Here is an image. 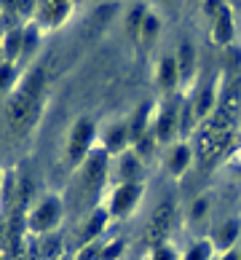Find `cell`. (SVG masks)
Listing matches in <instances>:
<instances>
[{
  "label": "cell",
  "mask_w": 241,
  "mask_h": 260,
  "mask_svg": "<svg viewBox=\"0 0 241 260\" xmlns=\"http://www.w3.org/2000/svg\"><path fill=\"white\" fill-rule=\"evenodd\" d=\"M56 217H59V204H56V199H46L43 204L38 207L32 223H35L38 231H43V228H51L56 223Z\"/></svg>",
  "instance_id": "cell-5"
},
{
  "label": "cell",
  "mask_w": 241,
  "mask_h": 260,
  "mask_svg": "<svg viewBox=\"0 0 241 260\" xmlns=\"http://www.w3.org/2000/svg\"><path fill=\"white\" fill-rule=\"evenodd\" d=\"M121 172H123V177H126L129 182H134V180L140 177V164H137V158L126 156V158H123V164H121Z\"/></svg>",
  "instance_id": "cell-13"
},
{
  "label": "cell",
  "mask_w": 241,
  "mask_h": 260,
  "mask_svg": "<svg viewBox=\"0 0 241 260\" xmlns=\"http://www.w3.org/2000/svg\"><path fill=\"white\" fill-rule=\"evenodd\" d=\"M230 134H233V113L220 108L206 121V126L201 129V137H198V156H201L204 167H209V164L228 148Z\"/></svg>",
  "instance_id": "cell-2"
},
{
  "label": "cell",
  "mask_w": 241,
  "mask_h": 260,
  "mask_svg": "<svg viewBox=\"0 0 241 260\" xmlns=\"http://www.w3.org/2000/svg\"><path fill=\"white\" fill-rule=\"evenodd\" d=\"M94 257H96V249H89V252H81L78 260H94Z\"/></svg>",
  "instance_id": "cell-28"
},
{
  "label": "cell",
  "mask_w": 241,
  "mask_h": 260,
  "mask_svg": "<svg viewBox=\"0 0 241 260\" xmlns=\"http://www.w3.org/2000/svg\"><path fill=\"white\" fill-rule=\"evenodd\" d=\"M209 257V247L206 244H196L190 249V255H188V260H206Z\"/></svg>",
  "instance_id": "cell-18"
},
{
  "label": "cell",
  "mask_w": 241,
  "mask_h": 260,
  "mask_svg": "<svg viewBox=\"0 0 241 260\" xmlns=\"http://www.w3.org/2000/svg\"><path fill=\"white\" fill-rule=\"evenodd\" d=\"M126 134H129V129H123V126L113 129V132H110V140H108V148H110V150L121 148V145H123V140H126Z\"/></svg>",
  "instance_id": "cell-15"
},
{
  "label": "cell",
  "mask_w": 241,
  "mask_h": 260,
  "mask_svg": "<svg viewBox=\"0 0 241 260\" xmlns=\"http://www.w3.org/2000/svg\"><path fill=\"white\" fill-rule=\"evenodd\" d=\"M193 73V49L188 43L180 46V75H190Z\"/></svg>",
  "instance_id": "cell-10"
},
{
  "label": "cell",
  "mask_w": 241,
  "mask_h": 260,
  "mask_svg": "<svg viewBox=\"0 0 241 260\" xmlns=\"http://www.w3.org/2000/svg\"><path fill=\"white\" fill-rule=\"evenodd\" d=\"M171 220H175V207H171V201H163V204L156 209L153 220H150L148 234H145V242H148L150 247H161V242L171 231Z\"/></svg>",
  "instance_id": "cell-3"
},
{
  "label": "cell",
  "mask_w": 241,
  "mask_h": 260,
  "mask_svg": "<svg viewBox=\"0 0 241 260\" xmlns=\"http://www.w3.org/2000/svg\"><path fill=\"white\" fill-rule=\"evenodd\" d=\"M204 209H206V201H204V199H198V201H196V207H193V217H198Z\"/></svg>",
  "instance_id": "cell-25"
},
{
  "label": "cell",
  "mask_w": 241,
  "mask_h": 260,
  "mask_svg": "<svg viewBox=\"0 0 241 260\" xmlns=\"http://www.w3.org/2000/svg\"><path fill=\"white\" fill-rule=\"evenodd\" d=\"M185 164H188V150H185V148H180V150L175 153V164H171V169L180 172L182 167H185Z\"/></svg>",
  "instance_id": "cell-19"
},
{
  "label": "cell",
  "mask_w": 241,
  "mask_h": 260,
  "mask_svg": "<svg viewBox=\"0 0 241 260\" xmlns=\"http://www.w3.org/2000/svg\"><path fill=\"white\" fill-rule=\"evenodd\" d=\"M156 260H175V255H171V249H158Z\"/></svg>",
  "instance_id": "cell-26"
},
{
  "label": "cell",
  "mask_w": 241,
  "mask_h": 260,
  "mask_svg": "<svg viewBox=\"0 0 241 260\" xmlns=\"http://www.w3.org/2000/svg\"><path fill=\"white\" fill-rule=\"evenodd\" d=\"M11 75H14V67H11V64H3V67H0V89H6V86H8Z\"/></svg>",
  "instance_id": "cell-21"
},
{
  "label": "cell",
  "mask_w": 241,
  "mask_h": 260,
  "mask_svg": "<svg viewBox=\"0 0 241 260\" xmlns=\"http://www.w3.org/2000/svg\"><path fill=\"white\" fill-rule=\"evenodd\" d=\"M145 113H148V105H142L140 113H137V118H134V126H131V140H142V126H145Z\"/></svg>",
  "instance_id": "cell-14"
},
{
  "label": "cell",
  "mask_w": 241,
  "mask_h": 260,
  "mask_svg": "<svg viewBox=\"0 0 241 260\" xmlns=\"http://www.w3.org/2000/svg\"><path fill=\"white\" fill-rule=\"evenodd\" d=\"M118 252H121V244H113L110 249H105V252H102V260H113Z\"/></svg>",
  "instance_id": "cell-23"
},
{
  "label": "cell",
  "mask_w": 241,
  "mask_h": 260,
  "mask_svg": "<svg viewBox=\"0 0 241 260\" xmlns=\"http://www.w3.org/2000/svg\"><path fill=\"white\" fill-rule=\"evenodd\" d=\"M86 182H89V188L96 190L102 185V180H105V156L102 153H96V156H91L89 161H86Z\"/></svg>",
  "instance_id": "cell-6"
},
{
  "label": "cell",
  "mask_w": 241,
  "mask_h": 260,
  "mask_svg": "<svg viewBox=\"0 0 241 260\" xmlns=\"http://www.w3.org/2000/svg\"><path fill=\"white\" fill-rule=\"evenodd\" d=\"M215 38H217V41H228V38H230V16H228V8H220V22H217Z\"/></svg>",
  "instance_id": "cell-11"
},
{
  "label": "cell",
  "mask_w": 241,
  "mask_h": 260,
  "mask_svg": "<svg viewBox=\"0 0 241 260\" xmlns=\"http://www.w3.org/2000/svg\"><path fill=\"white\" fill-rule=\"evenodd\" d=\"M137 193H140L137 182H126V185H123L118 193H115V199H113V212H126V209L134 204Z\"/></svg>",
  "instance_id": "cell-7"
},
{
  "label": "cell",
  "mask_w": 241,
  "mask_h": 260,
  "mask_svg": "<svg viewBox=\"0 0 241 260\" xmlns=\"http://www.w3.org/2000/svg\"><path fill=\"white\" fill-rule=\"evenodd\" d=\"M67 11H70L67 3H43L41 6V16H43V22H48V24H56L59 19H64Z\"/></svg>",
  "instance_id": "cell-8"
},
{
  "label": "cell",
  "mask_w": 241,
  "mask_h": 260,
  "mask_svg": "<svg viewBox=\"0 0 241 260\" xmlns=\"http://www.w3.org/2000/svg\"><path fill=\"white\" fill-rule=\"evenodd\" d=\"M102 223H105V212H96V215H94V220H91V225H89V231L83 234V239H91V236L96 234V231L102 228Z\"/></svg>",
  "instance_id": "cell-17"
},
{
  "label": "cell",
  "mask_w": 241,
  "mask_h": 260,
  "mask_svg": "<svg viewBox=\"0 0 241 260\" xmlns=\"http://www.w3.org/2000/svg\"><path fill=\"white\" fill-rule=\"evenodd\" d=\"M236 234H238V225L233 223V220H230V223L225 225V231H223V244L228 247L230 242H233V236H236Z\"/></svg>",
  "instance_id": "cell-20"
},
{
  "label": "cell",
  "mask_w": 241,
  "mask_h": 260,
  "mask_svg": "<svg viewBox=\"0 0 241 260\" xmlns=\"http://www.w3.org/2000/svg\"><path fill=\"white\" fill-rule=\"evenodd\" d=\"M212 108V89H204L201 91V100H198V108H196V115H206Z\"/></svg>",
  "instance_id": "cell-16"
},
{
  "label": "cell",
  "mask_w": 241,
  "mask_h": 260,
  "mask_svg": "<svg viewBox=\"0 0 241 260\" xmlns=\"http://www.w3.org/2000/svg\"><path fill=\"white\" fill-rule=\"evenodd\" d=\"M94 137V123L91 121H78L75 123V129L70 134V158L73 161H81L86 148H89V142Z\"/></svg>",
  "instance_id": "cell-4"
},
{
  "label": "cell",
  "mask_w": 241,
  "mask_h": 260,
  "mask_svg": "<svg viewBox=\"0 0 241 260\" xmlns=\"http://www.w3.org/2000/svg\"><path fill=\"white\" fill-rule=\"evenodd\" d=\"M43 83H46V73L41 67L27 75L22 81V86L16 89V94L8 102V123H11L14 132H27L38 118V110H41V94H43Z\"/></svg>",
  "instance_id": "cell-1"
},
{
  "label": "cell",
  "mask_w": 241,
  "mask_h": 260,
  "mask_svg": "<svg viewBox=\"0 0 241 260\" xmlns=\"http://www.w3.org/2000/svg\"><path fill=\"white\" fill-rule=\"evenodd\" d=\"M225 260H238V255H228Z\"/></svg>",
  "instance_id": "cell-29"
},
{
  "label": "cell",
  "mask_w": 241,
  "mask_h": 260,
  "mask_svg": "<svg viewBox=\"0 0 241 260\" xmlns=\"http://www.w3.org/2000/svg\"><path fill=\"white\" fill-rule=\"evenodd\" d=\"M171 121H175V110H163L161 115V121H158V137L161 140H169L171 137Z\"/></svg>",
  "instance_id": "cell-12"
},
{
  "label": "cell",
  "mask_w": 241,
  "mask_h": 260,
  "mask_svg": "<svg viewBox=\"0 0 241 260\" xmlns=\"http://www.w3.org/2000/svg\"><path fill=\"white\" fill-rule=\"evenodd\" d=\"M140 16H142V6H137V8H134V14H131V19H129V27H137Z\"/></svg>",
  "instance_id": "cell-24"
},
{
  "label": "cell",
  "mask_w": 241,
  "mask_h": 260,
  "mask_svg": "<svg viewBox=\"0 0 241 260\" xmlns=\"http://www.w3.org/2000/svg\"><path fill=\"white\" fill-rule=\"evenodd\" d=\"M140 150H142V153H150V150H153V142H150V140H140Z\"/></svg>",
  "instance_id": "cell-27"
},
{
  "label": "cell",
  "mask_w": 241,
  "mask_h": 260,
  "mask_svg": "<svg viewBox=\"0 0 241 260\" xmlns=\"http://www.w3.org/2000/svg\"><path fill=\"white\" fill-rule=\"evenodd\" d=\"M177 62H171V59H163L161 62V83L166 86V89H171V86L177 83Z\"/></svg>",
  "instance_id": "cell-9"
},
{
  "label": "cell",
  "mask_w": 241,
  "mask_h": 260,
  "mask_svg": "<svg viewBox=\"0 0 241 260\" xmlns=\"http://www.w3.org/2000/svg\"><path fill=\"white\" fill-rule=\"evenodd\" d=\"M156 27H158V19H156V16H148V19H145V32H148V35L156 32Z\"/></svg>",
  "instance_id": "cell-22"
}]
</instances>
